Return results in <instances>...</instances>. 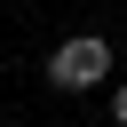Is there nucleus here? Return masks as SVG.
<instances>
[{
    "instance_id": "f257e3e1",
    "label": "nucleus",
    "mask_w": 127,
    "mask_h": 127,
    "mask_svg": "<svg viewBox=\"0 0 127 127\" xmlns=\"http://www.w3.org/2000/svg\"><path fill=\"white\" fill-rule=\"evenodd\" d=\"M103 71H111V40H103V32H79V40H64V48L48 56V87H64V95L103 87Z\"/></svg>"
},
{
    "instance_id": "f03ea898",
    "label": "nucleus",
    "mask_w": 127,
    "mask_h": 127,
    "mask_svg": "<svg viewBox=\"0 0 127 127\" xmlns=\"http://www.w3.org/2000/svg\"><path fill=\"white\" fill-rule=\"evenodd\" d=\"M111 119H119V127H127V87H119V95H111Z\"/></svg>"
}]
</instances>
